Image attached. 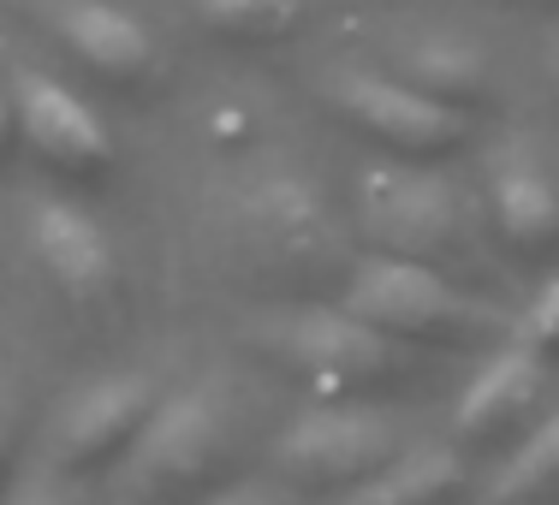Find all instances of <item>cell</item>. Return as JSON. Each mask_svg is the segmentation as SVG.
Returning <instances> with one entry per match:
<instances>
[{"mask_svg":"<svg viewBox=\"0 0 559 505\" xmlns=\"http://www.w3.org/2000/svg\"><path fill=\"white\" fill-rule=\"evenodd\" d=\"M524 351H530V357H542V363H559V280L542 291V303L530 310Z\"/></svg>","mask_w":559,"mask_h":505,"instance_id":"obj_18","label":"cell"},{"mask_svg":"<svg viewBox=\"0 0 559 505\" xmlns=\"http://www.w3.org/2000/svg\"><path fill=\"white\" fill-rule=\"evenodd\" d=\"M542 405H548V369L530 351H500L483 375L464 387L452 410V434L471 452H506L524 446L542 429Z\"/></svg>","mask_w":559,"mask_h":505,"instance_id":"obj_9","label":"cell"},{"mask_svg":"<svg viewBox=\"0 0 559 505\" xmlns=\"http://www.w3.org/2000/svg\"><path fill=\"white\" fill-rule=\"evenodd\" d=\"M12 452H19V434H12V410L0 405V488H7V476H12Z\"/></svg>","mask_w":559,"mask_h":505,"instance_id":"obj_20","label":"cell"},{"mask_svg":"<svg viewBox=\"0 0 559 505\" xmlns=\"http://www.w3.org/2000/svg\"><path fill=\"white\" fill-rule=\"evenodd\" d=\"M155 410H162V393L150 381H108V387L84 393L60 429V464L72 476L114 470L119 458H131V446H143Z\"/></svg>","mask_w":559,"mask_h":505,"instance_id":"obj_10","label":"cell"},{"mask_svg":"<svg viewBox=\"0 0 559 505\" xmlns=\"http://www.w3.org/2000/svg\"><path fill=\"white\" fill-rule=\"evenodd\" d=\"M542 7H559V0H542Z\"/></svg>","mask_w":559,"mask_h":505,"instance_id":"obj_22","label":"cell"},{"mask_svg":"<svg viewBox=\"0 0 559 505\" xmlns=\"http://www.w3.org/2000/svg\"><path fill=\"white\" fill-rule=\"evenodd\" d=\"M191 7L221 43H245V48L286 43L304 24V0H191Z\"/></svg>","mask_w":559,"mask_h":505,"instance_id":"obj_16","label":"cell"},{"mask_svg":"<svg viewBox=\"0 0 559 505\" xmlns=\"http://www.w3.org/2000/svg\"><path fill=\"white\" fill-rule=\"evenodd\" d=\"M238 458V429L215 393H185L179 405H162L138 446L131 494L138 505H209L226 494Z\"/></svg>","mask_w":559,"mask_h":505,"instance_id":"obj_3","label":"cell"},{"mask_svg":"<svg viewBox=\"0 0 559 505\" xmlns=\"http://www.w3.org/2000/svg\"><path fill=\"white\" fill-rule=\"evenodd\" d=\"M345 315L364 327H376L393 345H423V351H488L512 334V322L495 303L471 298L452 280L411 262H388L376 256L357 286L345 291Z\"/></svg>","mask_w":559,"mask_h":505,"instance_id":"obj_1","label":"cell"},{"mask_svg":"<svg viewBox=\"0 0 559 505\" xmlns=\"http://www.w3.org/2000/svg\"><path fill=\"white\" fill-rule=\"evenodd\" d=\"M209 505H304V494H292V488H226Z\"/></svg>","mask_w":559,"mask_h":505,"instance_id":"obj_19","label":"cell"},{"mask_svg":"<svg viewBox=\"0 0 559 505\" xmlns=\"http://www.w3.org/2000/svg\"><path fill=\"white\" fill-rule=\"evenodd\" d=\"M12 143H19V108H7V96H0V161L12 155Z\"/></svg>","mask_w":559,"mask_h":505,"instance_id":"obj_21","label":"cell"},{"mask_svg":"<svg viewBox=\"0 0 559 505\" xmlns=\"http://www.w3.org/2000/svg\"><path fill=\"white\" fill-rule=\"evenodd\" d=\"M495 215L518 256L548 262L559 250V184L536 155H512L495 179Z\"/></svg>","mask_w":559,"mask_h":505,"instance_id":"obj_13","label":"cell"},{"mask_svg":"<svg viewBox=\"0 0 559 505\" xmlns=\"http://www.w3.org/2000/svg\"><path fill=\"white\" fill-rule=\"evenodd\" d=\"M257 357H269L274 369L298 375L322 405H369L376 393H388L405 381V357L393 339H381L376 327L352 322V315H286V322L250 327Z\"/></svg>","mask_w":559,"mask_h":505,"instance_id":"obj_2","label":"cell"},{"mask_svg":"<svg viewBox=\"0 0 559 505\" xmlns=\"http://www.w3.org/2000/svg\"><path fill=\"white\" fill-rule=\"evenodd\" d=\"M334 108L357 137H369L381 155H393V161H405V167H441L471 143L464 113L435 108L429 96L405 89L399 77L340 72L334 77Z\"/></svg>","mask_w":559,"mask_h":505,"instance_id":"obj_6","label":"cell"},{"mask_svg":"<svg viewBox=\"0 0 559 505\" xmlns=\"http://www.w3.org/2000/svg\"><path fill=\"white\" fill-rule=\"evenodd\" d=\"M31 244L43 256L48 280H55L72 303H102L119 298V262H114V244L102 238V226L72 203H36L31 215Z\"/></svg>","mask_w":559,"mask_h":505,"instance_id":"obj_12","label":"cell"},{"mask_svg":"<svg viewBox=\"0 0 559 505\" xmlns=\"http://www.w3.org/2000/svg\"><path fill=\"white\" fill-rule=\"evenodd\" d=\"M19 131L31 155L66 184H102L114 172V137L90 101H78L55 77L19 72Z\"/></svg>","mask_w":559,"mask_h":505,"instance_id":"obj_8","label":"cell"},{"mask_svg":"<svg viewBox=\"0 0 559 505\" xmlns=\"http://www.w3.org/2000/svg\"><path fill=\"white\" fill-rule=\"evenodd\" d=\"M48 31L84 72H96L114 89H143L155 77V43L138 19H126L108 0H55Z\"/></svg>","mask_w":559,"mask_h":505,"instance_id":"obj_11","label":"cell"},{"mask_svg":"<svg viewBox=\"0 0 559 505\" xmlns=\"http://www.w3.org/2000/svg\"><path fill=\"white\" fill-rule=\"evenodd\" d=\"M464 500V464L452 452H405L388 476L357 488L345 505H459Z\"/></svg>","mask_w":559,"mask_h":505,"instance_id":"obj_15","label":"cell"},{"mask_svg":"<svg viewBox=\"0 0 559 505\" xmlns=\"http://www.w3.org/2000/svg\"><path fill=\"white\" fill-rule=\"evenodd\" d=\"M238 226H245L250 262L262 268L269 286H280V280L292 291L316 286L322 280V262L334 256L322 203H316V191L298 179H274V184H262V191H250L245 203H238Z\"/></svg>","mask_w":559,"mask_h":505,"instance_id":"obj_7","label":"cell"},{"mask_svg":"<svg viewBox=\"0 0 559 505\" xmlns=\"http://www.w3.org/2000/svg\"><path fill=\"white\" fill-rule=\"evenodd\" d=\"M280 476H286L292 494H345L369 488L376 476H388L399 458H405V441L388 417L364 405H328L310 410L304 422H292L280 434Z\"/></svg>","mask_w":559,"mask_h":505,"instance_id":"obj_5","label":"cell"},{"mask_svg":"<svg viewBox=\"0 0 559 505\" xmlns=\"http://www.w3.org/2000/svg\"><path fill=\"white\" fill-rule=\"evenodd\" d=\"M364 232L376 256L411 262L452 280L476 268V238H471V208L441 172H388L364 196Z\"/></svg>","mask_w":559,"mask_h":505,"instance_id":"obj_4","label":"cell"},{"mask_svg":"<svg viewBox=\"0 0 559 505\" xmlns=\"http://www.w3.org/2000/svg\"><path fill=\"white\" fill-rule=\"evenodd\" d=\"M399 84L429 96L435 108H447V113H483L488 96H495L488 60L464 43H441V36L411 43L405 55H399Z\"/></svg>","mask_w":559,"mask_h":505,"instance_id":"obj_14","label":"cell"},{"mask_svg":"<svg viewBox=\"0 0 559 505\" xmlns=\"http://www.w3.org/2000/svg\"><path fill=\"white\" fill-rule=\"evenodd\" d=\"M488 505H559V417H548L512 452Z\"/></svg>","mask_w":559,"mask_h":505,"instance_id":"obj_17","label":"cell"}]
</instances>
